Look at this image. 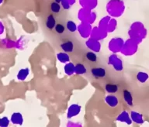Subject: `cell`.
Returning <instances> with one entry per match:
<instances>
[{"instance_id":"cell-1","label":"cell","mask_w":149,"mask_h":127,"mask_svg":"<svg viewBox=\"0 0 149 127\" xmlns=\"http://www.w3.org/2000/svg\"><path fill=\"white\" fill-rule=\"evenodd\" d=\"M91 73L95 78H103L106 75V70L101 67H96V68H93L91 69Z\"/></svg>"},{"instance_id":"cell-2","label":"cell","mask_w":149,"mask_h":127,"mask_svg":"<svg viewBox=\"0 0 149 127\" xmlns=\"http://www.w3.org/2000/svg\"><path fill=\"white\" fill-rule=\"evenodd\" d=\"M56 26V21L53 15H49L47 16V19L46 21V26L48 30H52L53 28H54V26Z\"/></svg>"},{"instance_id":"cell-3","label":"cell","mask_w":149,"mask_h":127,"mask_svg":"<svg viewBox=\"0 0 149 127\" xmlns=\"http://www.w3.org/2000/svg\"><path fill=\"white\" fill-rule=\"evenodd\" d=\"M61 49H63L65 52H72L73 51V47H74V45H73V43L72 41H66L65 43H63L61 45Z\"/></svg>"},{"instance_id":"cell-4","label":"cell","mask_w":149,"mask_h":127,"mask_svg":"<svg viewBox=\"0 0 149 127\" xmlns=\"http://www.w3.org/2000/svg\"><path fill=\"white\" fill-rule=\"evenodd\" d=\"M106 90L109 93H116L118 91V86L115 84H107L106 85Z\"/></svg>"},{"instance_id":"cell-5","label":"cell","mask_w":149,"mask_h":127,"mask_svg":"<svg viewBox=\"0 0 149 127\" xmlns=\"http://www.w3.org/2000/svg\"><path fill=\"white\" fill-rule=\"evenodd\" d=\"M86 58H87V60L88 61H90V62H96V60H97V56L95 54V53H93V52H87L86 54Z\"/></svg>"},{"instance_id":"cell-6","label":"cell","mask_w":149,"mask_h":127,"mask_svg":"<svg viewBox=\"0 0 149 127\" xmlns=\"http://www.w3.org/2000/svg\"><path fill=\"white\" fill-rule=\"evenodd\" d=\"M51 11L53 12H55V13H58L61 10V6L60 5L58 4V2H52L51 5Z\"/></svg>"},{"instance_id":"cell-7","label":"cell","mask_w":149,"mask_h":127,"mask_svg":"<svg viewBox=\"0 0 149 127\" xmlns=\"http://www.w3.org/2000/svg\"><path fill=\"white\" fill-rule=\"evenodd\" d=\"M54 30L58 33L59 34H62L64 33V32L65 31V26L62 25V24H61V23H58V24H56V26H54Z\"/></svg>"},{"instance_id":"cell-8","label":"cell","mask_w":149,"mask_h":127,"mask_svg":"<svg viewBox=\"0 0 149 127\" xmlns=\"http://www.w3.org/2000/svg\"><path fill=\"white\" fill-rule=\"evenodd\" d=\"M12 120L13 122L15 123H19V122H21L22 121V119H21V116L19 114H13V116H12Z\"/></svg>"},{"instance_id":"cell-9","label":"cell","mask_w":149,"mask_h":127,"mask_svg":"<svg viewBox=\"0 0 149 127\" xmlns=\"http://www.w3.org/2000/svg\"><path fill=\"white\" fill-rule=\"evenodd\" d=\"M27 70H21L18 74V78H19L20 80H23L27 75Z\"/></svg>"},{"instance_id":"cell-10","label":"cell","mask_w":149,"mask_h":127,"mask_svg":"<svg viewBox=\"0 0 149 127\" xmlns=\"http://www.w3.org/2000/svg\"><path fill=\"white\" fill-rule=\"evenodd\" d=\"M8 123H9V121H8L6 118H3L2 119H0V126H7L8 125Z\"/></svg>"},{"instance_id":"cell-11","label":"cell","mask_w":149,"mask_h":127,"mask_svg":"<svg viewBox=\"0 0 149 127\" xmlns=\"http://www.w3.org/2000/svg\"><path fill=\"white\" fill-rule=\"evenodd\" d=\"M2 0H0V3H1V2H2Z\"/></svg>"},{"instance_id":"cell-12","label":"cell","mask_w":149,"mask_h":127,"mask_svg":"<svg viewBox=\"0 0 149 127\" xmlns=\"http://www.w3.org/2000/svg\"><path fill=\"white\" fill-rule=\"evenodd\" d=\"M58 2H59V1H60V0H58Z\"/></svg>"}]
</instances>
